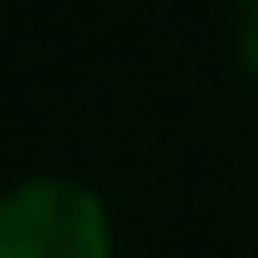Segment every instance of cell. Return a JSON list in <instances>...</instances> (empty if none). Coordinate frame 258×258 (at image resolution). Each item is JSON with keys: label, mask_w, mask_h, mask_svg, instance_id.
Listing matches in <instances>:
<instances>
[{"label": "cell", "mask_w": 258, "mask_h": 258, "mask_svg": "<svg viewBox=\"0 0 258 258\" xmlns=\"http://www.w3.org/2000/svg\"><path fill=\"white\" fill-rule=\"evenodd\" d=\"M235 52H241V63H247V75L258 81V0H247V6L235 12Z\"/></svg>", "instance_id": "7a4b0ae2"}, {"label": "cell", "mask_w": 258, "mask_h": 258, "mask_svg": "<svg viewBox=\"0 0 258 258\" xmlns=\"http://www.w3.org/2000/svg\"><path fill=\"white\" fill-rule=\"evenodd\" d=\"M0 258H115L109 207L69 172H29L0 195Z\"/></svg>", "instance_id": "6da1fadb"}]
</instances>
